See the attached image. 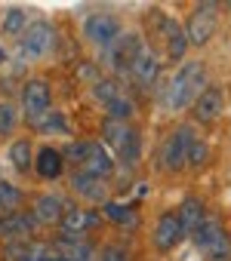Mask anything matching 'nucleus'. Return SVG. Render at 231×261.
<instances>
[{
	"instance_id": "obj_15",
	"label": "nucleus",
	"mask_w": 231,
	"mask_h": 261,
	"mask_svg": "<svg viewBox=\"0 0 231 261\" xmlns=\"http://www.w3.org/2000/svg\"><path fill=\"white\" fill-rule=\"evenodd\" d=\"M65 166H68V163H65L62 151L53 148V145H47V148H40V151L34 154V172H37L43 181H56V178H62Z\"/></svg>"
},
{
	"instance_id": "obj_11",
	"label": "nucleus",
	"mask_w": 231,
	"mask_h": 261,
	"mask_svg": "<svg viewBox=\"0 0 231 261\" xmlns=\"http://www.w3.org/2000/svg\"><path fill=\"white\" fill-rule=\"evenodd\" d=\"M185 240V227L176 212H164L154 224V249L157 252H173Z\"/></svg>"
},
{
	"instance_id": "obj_1",
	"label": "nucleus",
	"mask_w": 231,
	"mask_h": 261,
	"mask_svg": "<svg viewBox=\"0 0 231 261\" xmlns=\"http://www.w3.org/2000/svg\"><path fill=\"white\" fill-rule=\"evenodd\" d=\"M206 65L203 62H182L179 71L170 77L164 95H160V105L167 111H182V108H191L194 98L206 89Z\"/></svg>"
},
{
	"instance_id": "obj_12",
	"label": "nucleus",
	"mask_w": 231,
	"mask_h": 261,
	"mask_svg": "<svg viewBox=\"0 0 231 261\" xmlns=\"http://www.w3.org/2000/svg\"><path fill=\"white\" fill-rule=\"evenodd\" d=\"M222 111H225V92L219 86H206L191 105V114L197 123H213L222 117Z\"/></svg>"
},
{
	"instance_id": "obj_25",
	"label": "nucleus",
	"mask_w": 231,
	"mask_h": 261,
	"mask_svg": "<svg viewBox=\"0 0 231 261\" xmlns=\"http://www.w3.org/2000/svg\"><path fill=\"white\" fill-rule=\"evenodd\" d=\"M118 95H124V86H121L118 77H99V80L93 83V98H96L102 108H108Z\"/></svg>"
},
{
	"instance_id": "obj_31",
	"label": "nucleus",
	"mask_w": 231,
	"mask_h": 261,
	"mask_svg": "<svg viewBox=\"0 0 231 261\" xmlns=\"http://www.w3.org/2000/svg\"><path fill=\"white\" fill-rule=\"evenodd\" d=\"M86 154H89V142H83V139L71 142V145L62 151L65 163H68V166H77V169H83V163H86Z\"/></svg>"
},
{
	"instance_id": "obj_30",
	"label": "nucleus",
	"mask_w": 231,
	"mask_h": 261,
	"mask_svg": "<svg viewBox=\"0 0 231 261\" xmlns=\"http://www.w3.org/2000/svg\"><path fill=\"white\" fill-rule=\"evenodd\" d=\"M105 111H108V117H111V120H124V123H130V120L136 117V105H133V98H130L127 92H124V95H118V98H114Z\"/></svg>"
},
{
	"instance_id": "obj_21",
	"label": "nucleus",
	"mask_w": 231,
	"mask_h": 261,
	"mask_svg": "<svg viewBox=\"0 0 231 261\" xmlns=\"http://www.w3.org/2000/svg\"><path fill=\"white\" fill-rule=\"evenodd\" d=\"M7 154H10V166L16 172H31L34 169V148H31L28 139H13Z\"/></svg>"
},
{
	"instance_id": "obj_3",
	"label": "nucleus",
	"mask_w": 231,
	"mask_h": 261,
	"mask_svg": "<svg viewBox=\"0 0 231 261\" xmlns=\"http://www.w3.org/2000/svg\"><path fill=\"white\" fill-rule=\"evenodd\" d=\"M53 49H56V28H53V22H43V19L28 22V28L19 37V56L25 62H37V59L50 56Z\"/></svg>"
},
{
	"instance_id": "obj_8",
	"label": "nucleus",
	"mask_w": 231,
	"mask_h": 261,
	"mask_svg": "<svg viewBox=\"0 0 231 261\" xmlns=\"http://www.w3.org/2000/svg\"><path fill=\"white\" fill-rule=\"evenodd\" d=\"M191 243L203 252V255H210L213 261H222V258H228L231 255V243H228V233L216 224V221H203L194 233H191Z\"/></svg>"
},
{
	"instance_id": "obj_26",
	"label": "nucleus",
	"mask_w": 231,
	"mask_h": 261,
	"mask_svg": "<svg viewBox=\"0 0 231 261\" xmlns=\"http://www.w3.org/2000/svg\"><path fill=\"white\" fill-rule=\"evenodd\" d=\"M210 160V148H206V142L194 133L191 139H188V151H185V169H200L203 163Z\"/></svg>"
},
{
	"instance_id": "obj_16",
	"label": "nucleus",
	"mask_w": 231,
	"mask_h": 261,
	"mask_svg": "<svg viewBox=\"0 0 231 261\" xmlns=\"http://www.w3.org/2000/svg\"><path fill=\"white\" fill-rule=\"evenodd\" d=\"M65 209H68L65 197H59V194H43V197H37V200H34L31 215H34V218H37V224L43 227V224H59V221H62V215H65Z\"/></svg>"
},
{
	"instance_id": "obj_4",
	"label": "nucleus",
	"mask_w": 231,
	"mask_h": 261,
	"mask_svg": "<svg viewBox=\"0 0 231 261\" xmlns=\"http://www.w3.org/2000/svg\"><path fill=\"white\" fill-rule=\"evenodd\" d=\"M216 25H219V7L216 4H197L182 25L188 46H206L210 37L216 34Z\"/></svg>"
},
{
	"instance_id": "obj_18",
	"label": "nucleus",
	"mask_w": 231,
	"mask_h": 261,
	"mask_svg": "<svg viewBox=\"0 0 231 261\" xmlns=\"http://www.w3.org/2000/svg\"><path fill=\"white\" fill-rule=\"evenodd\" d=\"M160 28H164V40H167V56L170 62H185V53H188V37L182 31V25H176L173 19H160Z\"/></svg>"
},
{
	"instance_id": "obj_29",
	"label": "nucleus",
	"mask_w": 231,
	"mask_h": 261,
	"mask_svg": "<svg viewBox=\"0 0 231 261\" xmlns=\"http://www.w3.org/2000/svg\"><path fill=\"white\" fill-rule=\"evenodd\" d=\"M0 28H4L7 34L22 37V31L28 28V16H25V10H22V7H10V10L4 13V19H0Z\"/></svg>"
},
{
	"instance_id": "obj_20",
	"label": "nucleus",
	"mask_w": 231,
	"mask_h": 261,
	"mask_svg": "<svg viewBox=\"0 0 231 261\" xmlns=\"http://www.w3.org/2000/svg\"><path fill=\"white\" fill-rule=\"evenodd\" d=\"M176 215H179L185 233H194V230L206 221V206H203L197 197H188V200H182V206L176 209Z\"/></svg>"
},
{
	"instance_id": "obj_10",
	"label": "nucleus",
	"mask_w": 231,
	"mask_h": 261,
	"mask_svg": "<svg viewBox=\"0 0 231 261\" xmlns=\"http://www.w3.org/2000/svg\"><path fill=\"white\" fill-rule=\"evenodd\" d=\"M99 212H89L83 206H68L62 221H59V237H86L99 224Z\"/></svg>"
},
{
	"instance_id": "obj_14",
	"label": "nucleus",
	"mask_w": 231,
	"mask_h": 261,
	"mask_svg": "<svg viewBox=\"0 0 231 261\" xmlns=\"http://www.w3.org/2000/svg\"><path fill=\"white\" fill-rule=\"evenodd\" d=\"M157 74H160V59L145 46V49L136 56V62L130 65V77H133V83H136L139 89H148V86L157 80Z\"/></svg>"
},
{
	"instance_id": "obj_17",
	"label": "nucleus",
	"mask_w": 231,
	"mask_h": 261,
	"mask_svg": "<svg viewBox=\"0 0 231 261\" xmlns=\"http://www.w3.org/2000/svg\"><path fill=\"white\" fill-rule=\"evenodd\" d=\"M80 172H89V175L108 181V175L114 172V157H111V151H108L102 142H89V154H86V163H83Z\"/></svg>"
},
{
	"instance_id": "obj_28",
	"label": "nucleus",
	"mask_w": 231,
	"mask_h": 261,
	"mask_svg": "<svg viewBox=\"0 0 231 261\" xmlns=\"http://www.w3.org/2000/svg\"><path fill=\"white\" fill-rule=\"evenodd\" d=\"M19 120H22V111H19L13 101H0V136L10 139V136L16 133Z\"/></svg>"
},
{
	"instance_id": "obj_33",
	"label": "nucleus",
	"mask_w": 231,
	"mask_h": 261,
	"mask_svg": "<svg viewBox=\"0 0 231 261\" xmlns=\"http://www.w3.org/2000/svg\"><path fill=\"white\" fill-rule=\"evenodd\" d=\"M99 261H133V255H130L124 246L111 243V246H105V249L99 252Z\"/></svg>"
},
{
	"instance_id": "obj_23",
	"label": "nucleus",
	"mask_w": 231,
	"mask_h": 261,
	"mask_svg": "<svg viewBox=\"0 0 231 261\" xmlns=\"http://www.w3.org/2000/svg\"><path fill=\"white\" fill-rule=\"evenodd\" d=\"M114 154H118V163H121V166H136V163H139V157H142V133H139L136 126H130L124 145L114 151Z\"/></svg>"
},
{
	"instance_id": "obj_34",
	"label": "nucleus",
	"mask_w": 231,
	"mask_h": 261,
	"mask_svg": "<svg viewBox=\"0 0 231 261\" xmlns=\"http://www.w3.org/2000/svg\"><path fill=\"white\" fill-rule=\"evenodd\" d=\"M4 62H7V49H4V46H0V65H4Z\"/></svg>"
},
{
	"instance_id": "obj_13",
	"label": "nucleus",
	"mask_w": 231,
	"mask_h": 261,
	"mask_svg": "<svg viewBox=\"0 0 231 261\" xmlns=\"http://www.w3.org/2000/svg\"><path fill=\"white\" fill-rule=\"evenodd\" d=\"M71 191L80 197V200H86V203H93V206H105L108 203V181L105 178H96V175H89V172H74L71 175Z\"/></svg>"
},
{
	"instance_id": "obj_24",
	"label": "nucleus",
	"mask_w": 231,
	"mask_h": 261,
	"mask_svg": "<svg viewBox=\"0 0 231 261\" xmlns=\"http://www.w3.org/2000/svg\"><path fill=\"white\" fill-rule=\"evenodd\" d=\"M127 133H130V123L105 117V123H102V142H105V148H108V151H118V148L124 145Z\"/></svg>"
},
{
	"instance_id": "obj_7",
	"label": "nucleus",
	"mask_w": 231,
	"mask_h": 261,
	"mask_svg": "<svg viewBox=\"0 0 231 261\" xmlns=\"http://www.w3.org/2000/svg\"><path fill=\"white\" fill-rule=\"evenodd\" d=\"M121 34H124L121 19H118V16H111V13H93V16L83 19V37H86L93 46L108 49Z\"/></svg>"
},
{
	"instance_id": "obj_32",
	"label": "nucleus",
	"mask_w": 231,
	"mask_h": 261,
	"mask_svg": "<svg viewBox=\"0 0 231 261\" xmlns=\"http://www.w3.org/2000/svg\"><path fill=\"white\" fill-rule=\"evenodd\" d=\"M37 133H43V136H65V133H68V120H65V114L53 111V114L43 120V126L37 129Z\"/></svg>"
},
{
	"instance_id": "obj_2",
	"label": "nucleus",
	"mask_w": 231,
	"mask_h": 261,
	"mask_svg": "<svg viewBox=\"0 0 231 261\" xmlns=\"http://www.w3.org/2000/svg\"><path fill=\"white\" fill-rule=\"evenodd\" d=\"M19 101H22V117H25V123H28L31 129H40L43 120L53 114V86H50L47 80H40V77H31V80H25Z\"/></svg>"
},
{
	"instance_id": "obj_5",
	"label": "nucleus",
	"mask_w": 231,
	"mask_h": 261,
	"mask_svg": "<svg viewBox=\"0 0 231 261\" xmlns=\"http://www.w3.org/2000/svg\"><path fill=\"white\" fill-rule=\"evenodd\" d=\"M191 136H194V126H179L164 139V145L157 151V166L164 172H182L185 169V151H188Z\"/></svg>"
},
{
	"instance_id": "obj_19",
	"label": "nucleus",
	"mask_w": 231,
	"mask_h": 261,
	"mask_svg": "<svg viewBox=\"0 0 231 261\" xmlns=\"http://www.w3.org/2000/svg\"><path fill=\"white\" fill-rule=\"evenodd\" d=\"M53 249L65 258V261H93V243L86 237H59L53 243Z\"/></svg>"
},
{
	"instance_id": "obj_9",
	"label": "nucleus",
	"mask_w": 231,
	"mask_h": 261,
	"mask_svg": "<svg viewBox=\"0 0 231 261\" xmlns=\"http://www.w3.org/2000/svg\"><path fill=\"white\" fill-rule=\"evenodd\" d=\"M142 49H145V43H142L139 34H133V31L121 34L118 40L108 46V62H111L114 74H130V65L136 62V56H139Z\"/></svg>"
},
{
	"instance_id": "obj_27",
	"label": "nucleus",
	"mask_w": 231,
	"mask_h": 261,
	"mask_svg": "<svg viewBox=\"0 0 231 261\" xmlns=\"http://www.w3.org/2000/svg\"><path fill=\"white\" fill-rule=\"evenodd\" d=\"M19 203H22V191H19L13 181L0 178V215L16 212V209H19Z\"/></svg>"
},
{
	"instance_id": "obj_22",
	"label": "nucleus",
	"mask_w": 231,
	"mask_h": 261,
	"mask_svg": "<svg viewBox=\"0 0 231 261\" xmlns=\"http://www.w3.org/2000/svg\"><path fill=\"white\" fill-rule=\"evenodd\" d=\"M102 215H105L111 224H118V227H136V224H139L136 209L127 206V203H118V200H108V203L102 206Z\"/></svg>"
},
{
	"instance_id": "obj_6",
	"label": "nucleus",
	"mask_w": 231,
	"mask_h": 261,
	"mask_svg": "<svg viewBox=\"0 0 231 261\" xmlns=\"http://www.w3.org/2000/svg\"><path fill=\"white\" fill-rule=\"evenodd\" d=\"M40 230L37 218L31 212H10V215H0V243L4 246H22V243H31L34 233Z\"/></svg>"
}]
</instances>
